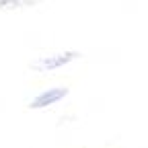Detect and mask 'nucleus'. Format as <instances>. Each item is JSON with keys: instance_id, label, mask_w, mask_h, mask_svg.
<instances>
[{"instance_id": "1", "label": "nucleus", "mask_w": 148, "mask_h": 148, "mask_svg": "<svg viewBox=\"0 0 148 148\" xmlns=\"http://www.w3.org/2000/svg\"><path fill=\"white\" fill-rule=\"evenodd\" d=\"M80 56H82L80 51H74V49L72 51H62V53H51V56H41V58L33 60L29 66L35 72H51V70H58L62 66H68L70 62L78 60Z\"/></svg>"}, {"instance_id": "2", "label": "nucleus", "mask_w": 148, "mask_h": 148, "mask_svg": "<svg viewBox=\"0 0 148 148\" xmlns=\"http://www.w3.org/2000/svg\"><path fill=\"white\" fill-rule=\"evenodd\" d=\"M68 92H70V90H68L66 86L47 88V90L39 92L37 97H33L31 103H29V107H31V109H45V107H49V105H56L58 101H62L64 97H68Z\"/></svg>"}, {"instance_id": "3", "label": "nucleus", "mask_w": 148, "mask_h": 148, "mask_svg": "<svg viewBox=\"0 0 148 148\" xmlns=\"http://www.w3.org/2000/svg\"><path fill=\"white\" fill-rule=\"evenodd\" d=\"M43 0H0V10H18V8H29L37 6Z\"/></svg>"}]
</instances>
